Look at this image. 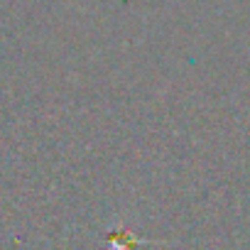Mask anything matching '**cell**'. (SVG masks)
I'll use <instances>...</instances> for the list:
<instances>
[{
  "instance_id": "obj_1",
  "label": "cell",
  "mask_w": 250,
  "mask_h": 250,
  "mask_svg": "<svg viewBox=\"0 0 250 250\" xmlns=\"http://www.w3.org/2000/svg\"><path fill=\"white\" fill-rule=\"evenodd\" d=\"M138 243V235H133V230L128 228H118L110 233V250H135Z\"/></svg>"
}]
</instances>
